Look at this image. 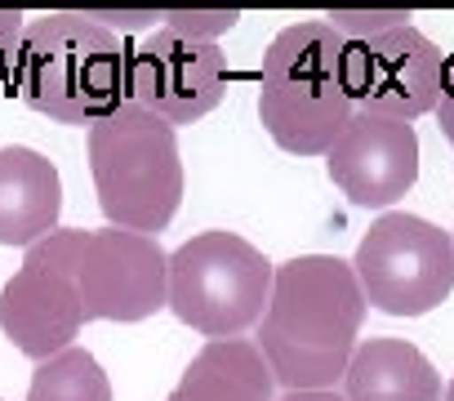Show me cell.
I'll use <instances>...</instances> for the list:
<instances>
[{
  "instance_id": "cell-1",
  "label": "cell",
  "mask_w": 454,
  "mask_h": 401,
  "mask_svg": "<svg viewBox=\"0 0 454 401\" xmlns=\"http://www.w3.org/2000/svg\"><path fill=\"white\" fill-rule=\"evenodd\" d=\"M169 299V255L156 237L125 228H59L27 246L23 268L0 286V330L50 361L90 321H147Z\"/></svg>"
},
{
  "instance_id": "cell-2",
  "label": "cell",
  "mask_w": 454,
  "mask_h": 401,
  "mask_svg": "<svg viewBox=\"0 0 454 401\" xmlns=\"http://www.w3.org/2000/svg\"><path fill=\"white\" fill-rule=\"evenodd\" d=\"M365 295L348 259L294 255L272 277L259 352L286 392H325L348 374L365 321Z\"/></svg>"
},
{
  "instance_id": "cell-3",
  "label": "cell",
  "mask_w": 454,
  "mask_h": 401,
  "mask_svg": "<svg viewBox=\"0 0 454 401\" xmlns=\"http://www.w3.org/2000/svg\"><path fill=\"white\" fill-rule=\"evenodd\" d=\"M129 59L134 50L90 14H36L23 32L14 94L59 125H94L129 103Z\"/></svg>"
},
{
  "instance_id": "cell-4",
  "label": "cell",
  "mask_w": 454,
  "mask_h": 401,
  "mask_svg": "<svg viewBox=\"0 0 454 401\" xmlns=\"http://www.w3.org/2000/svg\"><path fill=\"white\" fill-rule=\"evenodd\" d=\"M356 116L348 94V41L325 19L290 23L259 67V121L290 156H325Z\"/></svg>"
},
{
  "instance_id": "cell-5",
  "label": "cell",
  "mask_w": 454,
  "mask_h": 401,
  "mask_svg": "<svg viewBox=\"0 0 454 401\" xmlns=\"http://www.w3.org/2000/svg\"><path fill=\"white\" fill-rule=\"evenodd\" d=\"M90 174L107 228L156 237L183 206V161L169 121L138 103H121L90 125Z\"/></svg>"
},
{
  "instance_id": "cell-6",
  "label": "cell",
  "mask_w": 454,
  "mask_h": 401,
  "mask_svg": "<svg viewBox=\"0 0 454 401\" xmlns=\"http://www.w3.org/2000/svg\"><path fill=\"white\" fill-rule=\"evenodd\" d=\"M277 263L237 232H196L169 255L165 308L205 339H241L263 321Z\"/></svg>"
},
{
  "instance_id": "cell-7",
  "label": "cell",
  "mask_w": 454,
  "mask_h": 401,
  "mask_svg": "<svg viewBox=\"0 0 454 401\" xmlns=\"http://www.w3.org/2000/svg\"><path fill=\"white\" fill-rule=\"evenodd\" d=\"M361 295L383 317H423L454 290V246L436 224L383 210L352 255Z\"/></svg>"
},
{
  "instance_id": "cell-8",
  "label": "cell",
  "mask_w": 454,
  "mask_h": 401,
  "mask_svg": "<svg viewBox=\"0 0 454 401\" xmlns=\"http://www.w3.org/2000/svg\"><path fill=\"white\" fill-rule=\"evenodd\" d=\"M445 54L414 23L348 41V94L356 112H379L392 121H419L441 98Z\"/></svg>"
},
{
  "instance_id": "cell-9",
  "label": "cell",
  "mask_w": 454,
  "mask_h": 401,
  "mask_svg": "<svg viewBox=\"0 0 454 401\" xmlns=\"http://www.w3.org/2000/svg\"><path fill=\"white\" fill-rule=\"evenodd\" d=\"M227 59L214 41H187L169 28L143 36L129 59V103L169 125H196L223 103Z\"/></svg>"
},
{
  "instance_id": "cell-10",
  "label": "cell",
  "mask_w": 454,
  "mask_h": 401,
  "mask_svg": "<svg viewBox=\"0 0 454 401\" xmlns=\"http://www.w3.org/2000/svg\"><path fill=\"white\" fill-rule=\"evenodd\" d=\"M330 183L361 210H387L419 183V134L410 121L356 112L325 152Z\"/></svg>"
},
{
  "instance_id": "cell-11",
  "label": "cell",
  "mask_w": 454,
  "mask_h": 401,
  "mask_svg": "<svg viewBox=\"0 0 454 401\" xmlns=\"http://www.w3.org/2000/svg\"><path fill=\"white\" fill-rule=\"evenodd\" d=\"M63 174L36 147H0V246H36L59 232Z\"/></svg>"
},
{
  "instance_id": "cell-12",
  "label": "cell",
  "mask_w": 454,
  "mask_h": 401,
  "mask_svg": "<svg viewBox=\"0 0 454 401\" xmlns=\"http://www.w3.org/2000/svg\"><path fill=\"white\" fill-rule=\"evenodd\" d=\"M343 401H441V374L410 339H365L348 361Z\"/></svg>"
},
{
  "instance_id": "cell-13",
  "label": "cell",
  "mask_w": 454,
  "mask_h": 401,
  "mask_svg": "<svg viewBox=\"0 0 454 401\" xmlns=\"http://www.w3.org/2000/svg\"><path fill=\"white\" fill-rule=\"evenodd\" d=\"M165 401H277V379L259 343L209 339Z\"/></svg>"
},
{
  "instance_id": "cell-14",
  "label": "cell",
  "mask_w": 454,
  "mask_h": 401,
  "mask_svg": "<svg viewBox=\"0 0 454 401\" xmlns=\"http://www.w3.org/2000/svg\"><path fill=\"white\" fill-rule=\"evenodd\" d=\"M27 401H112V379L90 348H63L36 366Z\"/></svg>"
},
{
  "instance_id": "cell-15",
  "label": "cell",
  "mask_w": 454,
  "mask_h": 401,
  "mask_svg": "<svg viewBox=\"0 0 454 401\" xmlns=\"http://www.w3.org/2000/svg\"><path fill=\"white\" fill-rule=\"evenodd\" d=\"M343 41H365V36H379V32H392V28H405L410 14L405 10H334V14H321Z\"/></svg>"
},
{
  "instance_id": "cell-16",
  "label": "cell",
  "mask_w": 454,
  "mask_h": 401,
  "mask_svg": "<svg viewBox=\"0 0 454 401\" xmlns=\"http://www.w3.org/2000/svg\"><path fill=\"white\" fill-rule=\"evenodd\" d=\"M160 19H165L160 28H169L187 41H218L223 32H232L241 23L237 10H174V14H160Z\"/></svg>"
},
{
  "instance_id": "cell-17",
  "label": "cell",
  "mask_w": 454,
  "mask_h": 401,
  "mask_svg": "<svg viewBox=\"0 0 454 401\" xmlns=\"http://www.w3.org/2000/svg\"><path fill=\"white\" fill-rule=\"evenodd\" d=\"M23 32H27V19H23L19 10H0V90L14 85V67H19Z\"/></svg>"
},
{
  "instance_id": "cell-18",
  "label": "cell",
  "mask_w": 454,
  "mask_h": 401,
  "mask_svg": "<svg viewBox=\"0 0 454 401\" xmlns=\"http://www.w3.org/2000/svg\"><path fill=\"white\" fill-rule=\"evenodd\" d=\"M436 125L445 134V143L454 147V59H445V72H441V98H436Z\"/></svg>"
},
{
  "instance_id": "cell-19",
  "label": "cell",
  "mask_w": 454,
  "mask_h": 401,
  "mask_svg": "<svg viewBox=\"0 0 454 401\" xmlns=\"http://www.w3.org/2000/svg\"><path fill=\"white\" fill-rule=\"evenodd\" d=\"M90 19H94L98 28H107V32L125 36V32H143V28H156V19H160V14H134V10H129V14H107V10H94Z\"/></svg>"
},
{
  "instance_id": "cell-20",
  "label": "cell",
  "mask_w": 454,
  "mask_h": 401,
  "mask_svg": "<svg viewBox=\"0 0 454 401\" xmlns=\"http://www.w3.org/2000/svg\"><path fill=\"white\" fill-rule=\"evenodd\" d=\"M281 401H343L334 388H325V392H286Z\"/></svg>"
},
{
  "instance_id": "cell-21",
  "label": "cell",
  "mask_w": 454,
  "mask_h": 401,
  "mask_svg": "<svg viewBox=\"0 0 454 401\" xmlns=\"http://www.w3.org/2000/svg\"><path fill=\"white\" fill-rule=\"evenodd\" d=\"M445 401H454V379H450V383H445Z\"/></svg>"
},
{
  "instance_id": "cell-22",
  "label": "cell",
  "mask_w": 454,
  "mask_h": 401,
  "mask_svg": "<svg viewBox=\"0 0 454 401\" xmlns=\"http://www.w3.org/2000/svg\"><path fill=\"white\" fill-rule=\"evenodd\" d=\"M450 246H454V228H450Z\"/></svg>"
}]
</instances>
